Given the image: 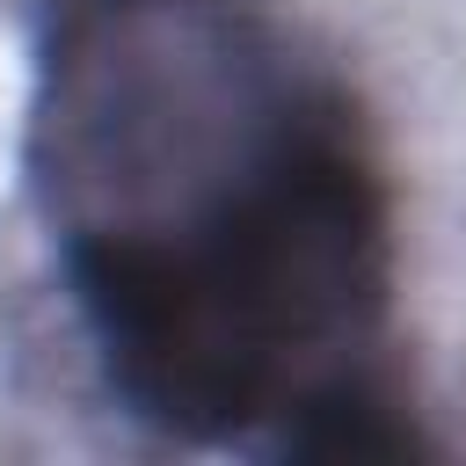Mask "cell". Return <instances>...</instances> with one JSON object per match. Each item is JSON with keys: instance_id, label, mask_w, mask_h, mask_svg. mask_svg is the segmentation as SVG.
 Wrapping results in <instances>:
<instances>
[{"instance_id": "1", "label": "cell", "mask_w": 466, "mask_h": 466, "mask_svg": "<svg viewBox=\"0 0 466 466\" xmlns=\"http://www.w3.org/2000/svg\"><path fill=\"white\" fill-rule=\"evenodd\" d=\"M29 189L109 393L248 459H408L393 182L350 80L255 0H44Z\"/></svg>"}]
</instances>
